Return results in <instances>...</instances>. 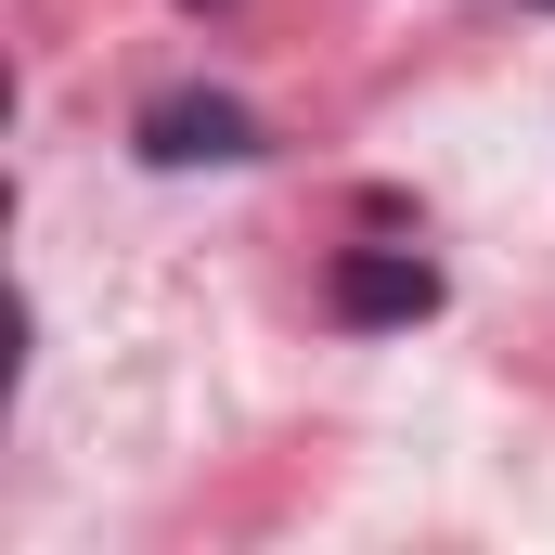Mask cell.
<instances>
[{
    "label": "cell",
    "instance_id": "cell-2",
    "mask_svg": "<svg viewBox=\"0 0 555 555\" xmlns=\"http://www.w3.org/2000/svg\"><path fill=\"white\" fill-rule=\"evenodd\" d=\"M323 310L349 323V336H401L439 310V259L426 246H336L323 259Z\"/></svg>",
    "mask_w": 555,
    "mask_h": 555
},
{
    "label": "cell",
    "instance_id": "cell-4",
    "mask_svg": "<svg viewBox=\"0 0 555 555\" xmlns=\"http://www.w3.org/2000/svg\"><path fill=\"white\" fill-rule=\"evenodd\" d=\"M517 13H555V0H517Z\"/></svg>",
    "mask_w": 555,
    "mask_h": 555
},
{
    "label": "cell",
    "instance_id": "cell-3",
    "mask_svg": "<svg viewBox=\"0 0 555 555\" xmlns=\"http://www.w3.org/2000/svg\"><path fill=\"white\" fill-rule=\"evenodd\" d=\"M181 13H220V0H181Z\"/></svg>",
    "mask_w": 555,
    "mask_h": 555
},
{
    "label": "cell",
    "instance_id": "cell-1",
    "mask_svg": "<svg viewBox=\"0 0 555 555\" xmlns=\"http://www.w3.org/2000/svg\"><path fill=\"white\" fill-rule=\"evenodd\" d=\"M142 168H259L272 155V117L259 104H233V91H155L130 117Z\"/></svg>",
    "mask_w": 555,
    "mask_h": 555
}]
</instances>
